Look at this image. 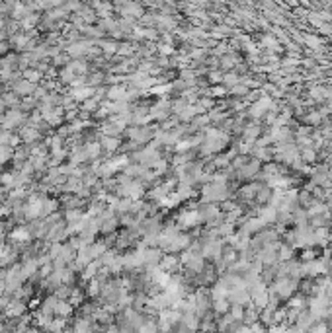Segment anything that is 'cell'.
Segmentation results:
<instances>
[{
	"instance_id": "obj_19",
	"label": "cell",
	"mask_w": 332,
	"mask_h": 333,
	"mask_svg": "<svg viewBox=\"0 0 332 333\" xmlns=\"http://www.w3.org/2000/svg\"><path fill=\"white\" fill-rule=\"evenodd\" d=\"M10 47H12V45H10L8 39H2V41H0V58L6 57V55L10 53Z\"/></svg>"
},
{
	"instance_id": "obj_12",
	"label": "cell",
	"mask_w": 332,
	"mask_h": 333,
	"mask_svg": "<svg viewBox=\"0 0 332 333\" xmlns=\"http://www.w3.org/2000/svg\"><path fill=\"white\" fill-rule=\"evenodd\" d=\"M22 78L24 80H28V82H31V84H35V86H39L45 78H43V74L39 73L37 69H26L24 73H22Z\"/></svg>"
},
{
	"instance_id": "obj_7",
	"label": "cell",
	"mask_w": 332,
	"mask_h": 333,
	"mask_svg": "<svg viewBox=\"0 0 332 333\" xmlns=\"http://www.w3.org/2000/svg\"><path fill=\"white\" fill-rule=\"evenodd\" d=\"M121 139L118 137H100V145H102V150H104V158H109V156H116L121 148Z\"/></svg>"
},
{
	"instance_id": "obj_3",
	"label": "cell",
	"mask_w": 332,
	"mask_h": 333,
	"mask_svg": "<svg viewBox=\"0 0 332 333\" xmlns=\"http://www.w3.org/2000/svg\"><path fill=\"white\" fill-rule=\"evenodd\" d=\"M162 255H164V251L160 247H145V251H143V267H145V271L156 269L160 265Z\"/></svg>"
},
{
	"instance_id": "obj_17",
	"label": "cell",
	"mask_w": 332,
	"mask_h": 333,
	"mask_svg": "<svg viewBox=\"0 0 332 333\" xmlns=\"http://www.w3.org/2000/svg\"><path fill=\"white\" fill-rule=\"evenodd\" d=\"M137 333H160L158 331V325H156V319H147Z\"/></svg>"
},
{
	"instance_id": "obj_21",
	"label": "cell",
	"mask_w": 332,
	"mask_h": 333,
	"mask_svg": "<svg viewBox=\"0 0 332 333\" xmlns=\"http://www.w3.org/2000/svg\"><path fill=\"white\" fill-rule=\"evenodd\" d=\"M102 333H120V327H118L116 323H112V325L104 327V331H102Z\"/></svg>"
},
{
	"instance_id": "obj_8",
	"label": "cell",
	"mask_w": 332,
	"mask_h": 333,
	"mask_svg": "<svg viewBox=\"0 0 332 333\" xmlns=\"http://www.w3.org/2000/svg\"><path fill=\"white\" fill-rule=\"evenodd\" d=\"M41 117H43V121H47L53 129H57V127H61V125H65V109H63V107H55V109L43 111Z\"/></svg>"
},
{
	"instance_id": "obj_10",
	"label": "cell",
	"mask_w": 332,
	"mask_h": 333,
	"mask_svg": "<svg viewBox=\"0 0 332 333\" xmlns=\"http://www.w3.org/2000/svg\"><path fill=\"white\" fill-rule=\"evenodd\" d=\"M96 45L102 49V55H104V57L112 58L118 55V45H120V41H116V39H112V37H104L102 41H98Z\"/></svg>"
},
{
	"instance_id": "obj_9",
	"label": "cell",
	"mask_w": 332,
	"mask_h": 333,
	"mask_svg": "<svg viewBox=\"0 0 332 333\" xmlns=\"http://www.w3.org/2000/svg\"><path fill=\"white\" fill-rule=\"evenodd\" d=\"M16 132L20 135V139H22V143H24V145H33V143L43 141L41 132H39L37 129H33V127H22V129H18Z\"/></svg>"
},
{
	"instance_id": "obj_16",
	"label": "cell",
	"mask_w": 332,
	"mask_h": 333,
	"mask_svg": "<svg viewBox=\"0 0 332 333\" xmlns=\"http://www.w3.org/2000/svg\"><path fill=\"white\" fill-rule=\"evenodd\" d=\"M73 290H75V287H69V285H61V287H57V289L53 290V294H55L59 300H67V302H69V298H71Z\"/></svg>"
},
{
	"instance_id": "obj_13",
	"label": "cell",
	"mask_w": 332,
	"mask_h": 333,
	"mask_svg": "<svg viewBox=\"0 0 332 333\" xmlns=\"http://www.w3.org/2000/svg\"><path fill=\"white\" fill-rule=\"evenodd\" d=\"M84 217V211H63V220L71 226H76Z\"/></svg>"
},
{
	"instance_id": "obj_18",
	"label": "cell",
	"mask_w": 332,
	"mask_h": 333,
	"mask_svg": "<svg viewBox=\"0 0 332 333\" xmlns=\"http://www.w3.org/2000/svg\"><path fill=\"white\" fill-rule=\"evenodd\" d=\"M16 2H0V18L8 20L10 14H12V8H14Z\"/></svg>"
},
{
	"instance_id": "obj_22",
	"label": "cell",
	"mask_w": 332,
	"mask_h": 333,
	"mask_svg": "<svg viewBox=\"0 0 332 333\" xmlns=\"http://www.w3.org/2000/svg\"><path fill=\"white\" fill-rule=\"evenodd\" d=\"M215 333H227V331H223V329H217Z\"/></svg>"
},
{
	"instance_id": "obj_15",
	"label": "cell",
	"mask_w": 332,
	"mask_h": 333,
	"mask_svg": "<svg viewBox=\"0 0 332 333\" xmlns=\"http://www.w3.org/2000/svg\"><path fill=\"white\" fill-rule=\"evenodd\" d=\"M14 158V148L12 146H0V168L10 164Z\"/></svg>"
},
{
	"instance_id": "obj_4",
	"label": "cell",
	"mask_w": 332,
	"mask_h": 333,
	"mask_svg": "<svg viewBox=\"0 0 332 333\" xmlns=\"http://www.w3.org/2000/svg\"><path fill=\"white\" fill-rule=\"evenodd\" d=\"M4 90L14 92L18 98H30V96L35 94L37 86H35V84H31V82H28V80H24V78H18V80H14L12 84H8Z\"/></svg>"
},
{
	"instance_id": "obj_2",
	"label": "cell",
	"mask_w": 332,
	"mask_h": 333,
	"mask_svg": "<svg viewBox=\"0 0 332 333\" xmlns=\"http://www.w3.org/2000/svg\"><path fill=\"white\" fill-rule=\"evenodd\" d=\"M192 242H194V236H192V232H184L182 230L174 240H170V244L166 246L164 253H176V255H180L182 251H186L188 247L192 246Z\"/></svg>"
},
{
	"instance_id": "obj_20",
	"label": "cell",
	"mask_w": 332,
	"mask_h": 333,
	"mask_svg": "<svg viewBox=\"0 0 332 333\" xmlns=\"http://www.w3.org/2000/svg\"><path fill=\"white\" fill-rule=\"evenodd\" d=\"M10 304V296H6L4 292H0V314H4L6 306Z\"/></svg>"
},
{
	"instance_id": "obj_14",
	"label": "cell",
	"mask_w": 332,
	"mask_h": 333,
	"mask_svg": "<svg viewBox=\"0 0 332 333\" xmlns=\"http://www.w3.org/2000/svg\"><path fill=\"white\" fill-rule=\"evenodd\" d=\"M86 148V152H88V158L92 160H100L104 158V150H102V145H100V141L98 143H90V145H84Z\"/></svg>"
},
{
	"instance_id": "obj_11",
	"label": "cell",
	"mask_w": 332,
	"mask_h": 333,
	"mask_svg": "<svg viewBox=\"0 0 332 333\" xmlns=\"http://www.w3.org/2000/svg\"><path fill=\"white\" fill-rule=\"evenodd\" d=\"M135 55H137V43L129 41V39L120 41V45H118V55H116V57L131 58V57H135Z\"/></svg>"
},
{
	"instance_id": "obj_1",
	"label": "cell",
	"mask_w": 332,
	"mask_h": 333,
	"mask_svg": "<svg viewBox=\"0 0 332 333\" xmlns=\"http://www.w3.org/2000/svg\"><path fill=\"white\" fill-rule=\"evenodd\" d=\"M96 220L100 222V234L102 236H107V234H116L118 228H120V217L114 213V211H109V209H104Z\"/></svg>"
},
{
	"instance_id": "obj_5",
	"label": "cell",
	"mask_w": 332,
	"mask_h": 333,
	"mask_svg": "<svg viewBox=\"0 0 332 333\" xmlns=\"http://www.w3.org/2000/svg\"><path fill=\"white\" fill-rule=\"evenodd\" d=\"M28 312H30V308H28V302L10 298V304L6 306V310H4V318H6V319H20L22 316H26Z\"/></svg>"
},
{
	"instance_id": "obj_6",
	"label": "cell",
	"mask_w": 332,
	"mask_h": 333,
	"mask_svg": "<svg viewBox=\"0 0 332 333\" xmlns=\"http://www.w3.org/2000/svg\"><path fill=\"white\" fill-rule=\"evenodd\" d=\"M158 267H160L164 273H168V275H176V273H182V271H184V267L180 265V255H176V253H164Z\"/></svg>"
}]
</instances>
